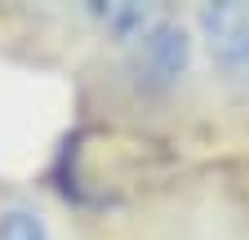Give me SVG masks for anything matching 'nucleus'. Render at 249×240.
<instances>
[{
    "label": "nucleus",
    "instance_id": "2",
    "mask_svg": "<svg viewBox=\"0 0 249 240\" xmlns=\"http://www.w3.org/2000/svg\"><path fill=\"white\" fill-rule=\"evenodd\" d=\"M205 71L231 98H249V5H200L187 14Z\"/></svg>",
    "mask_w": 249,
    "mask_h": 240
},
{
    "label": "nucleus",
    "instance_id": "1",
    "mask_svg": "<svg viewBox=\"0 0 249 240\" xmlns=\"http://www.w3.org/2000/svg\"><path fill=\"white\" fill-rule=\"evenodd\" d=\"M98 40L107 45V80L138 111H169L196 89L205 63L192 18L165 5H89Z\"/></svg>",
    "mask_w": 249,
    "mask_h": 240
},
{
    "label": "nucleus",
    "instance_id": "3",
    "mask_svg": "<svg viewBox=\"0 0 249 240\" xmlns=\"http://www.w3.org/2000/svg\"><path fill=\"white\" fill-rule=\"evenodd\" d=\"M0 240H62V223L45 196L0 187Z\"/></svg>",
    "mask_w": 249,
    "mask_h": 240
}]
</instances>
